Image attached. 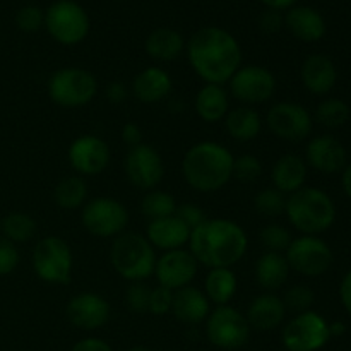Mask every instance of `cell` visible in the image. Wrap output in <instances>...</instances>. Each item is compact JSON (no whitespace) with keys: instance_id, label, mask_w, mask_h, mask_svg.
Wrapping results in <instances>:
<instances>
[{"instance_id":"obj_1","label":"cell","mask_w":351,"mask_h":351,"mask_svg":"<svg viewBox=\"0 0 351 351\" xmlns=\"http://www.w3.org/2000/svg\"><path fill=\"white\" fill-rule=\"evenodd\" d=\"M189 65L204 84L225 86L242 65L239 40L221 26H204L185 43Z\"/></svg>"},{"instance_id":"obj_2","label":"cell","mask_w":351,"mask_h":351,"mask_svg":"<svg viewBox=\"0 0 351 351\" xmlns=\"http://www.w3.org/2000/svg\"><path fill=\"white\" fill-rule=\"evenodd\" d=\"M187 249L208 269L233 267L249 250L247 232L228 218H208L191 232Z\"/></svg>"},{"instance_id":"obj_3","label":"cell","mask_w":351,"mask_h":351,"mask_svg":"<svg viewBox=\"0 0 351 351\" xmlns=\"http://www.w3.org/2000/svg\"><path fill=\"white\" fill-rule=\"evenodd\" d=\"M233 156L228 147L216 141H201L185 151L182 177L185 184L201 194H213L233 180Z\"/></svg>"},{"instance_id":"obj_4","label":"cell","mask_w":351,"mask_h":351,"mask_svg":"<svg viewBox=\"0 0 351 351\" xmlns=\"http://www.w3.org/2000/svg\"><path fill=\"white\" fill-rule=\"evenodd\" d=\"M285 216L291 228L300 235H317L328 232L336 221V204L331 195L319 187H302L287 195Z\"/></svg>"},{"instance_id":"obj_5","label":"cell","mask_w":351,"mask_h":351,"mask_svg":"<svg viewBox=\"0 0 351 351\" xmlns=\"http://www.w3.org/2000/svg\"><path fill=\"white\" fill-rule=\"evenodd\" d=\"M156 257V250L146 237L136 232L120 233L110 247V264L113 271L129 283L153 278Z\"/></svg>"},{"instance_id":"obj_6","label":"cell","mask_w":351,"mask_h":351,"mask_svg":"<svg viewBox=\"0 0 351 351\" xmlns=\"http://www.w3.org/2000/svg\"><path fill=\"white\" fill-rule=\"evenodd\" d=\"M45 29L55 43L75 47L88 38L91 19L75 0H55L45 9Z\"/></svg>"},{"instance_id":"obj_7","label":"cell","mask_w":351,"mask_h":351,"mask_svg":"<svg viewBox=\"0 0 351 351\" xmlns=\"http://www.w3.org/2000/svg\"><path fill=\"white\" fill-rule=\"evenodd\" d=\"M31 266L43 283L67 285L74 273V254L62 237L48 235L33 247Z\"/></svg>"},{"instance_id":"obj_8","label":"cell","mask_w":351,"mask_h":351,"mask_svg":"<svg viewBox=\"0 0 351 351\" xmlns=\"http://www.w3.org/2000/svg\"><path fill=\"white\" fill-rule=\"evenodd\" d=\"M48 98L62 108H81L98 95L95 74L82 67H62L48 77Z\"/></svg>"},{"instance_id":"obj_9","label":"cell","mask_w":351,"mask_h":351,"mask_svg":"<svg viewBox=\"0 0 351 351\" xmlns=\"http://www.w3.org/2000/svg\"><path fill=\"white\" fill-rule=\"evenodd\" d=\"M204 332L208 341L215 348L223 351H237L249 343L252 329L245 314L233 305L213 307L204 321Z\"/></svg>"},{"instance_id":"obj_10","label":"cell","mask_w":351,"mask_h":351,"mask_svg":"<svg viewBox=\"0 0 351 351\" xmlns=\"http://www.w3.org/2000/svg\"><path fill=\"white\" fill-rule=\"evenodd\" d=\"M81 223L89 235L96 239H115L127 232L129 225V209L122 201L115 197L88 199L81 209Z\"/></svg>"},{"instance_id":"obj_11","label":"cell","mask_w":351,"mask_h":351,"mask_svg":"<svg viewBox=\"0 0 351 351\" xmlns=\"http://www.w3.org/2000/svg\"><path fill=\"white\" fill-rule=\"evenodd\" d=\"M285 257L293 273L305 278L324 276L335 263V254L317 235H298L288 245Z\"/></svg>"},{"instance_id":"obj_12","label":"cell","mask_w":351,"mask_h":351,"mask_svg":"<svg viewBox=\"0 0 351 351\" xmlns=\"http://www.w3.org/2000/svg\"><path fill=\"white\" fill-rule=\"evenodd\" d=\"M228 95L240 105L257 106L267 103L276 93V75L264 65L247 64L240 65L230 77Z\"/></svg>"},{"instance_id":"obj_13","label":"cell","mask_w":351,"mask_h":351,"mask_svg":"<svg viewBox=\"0 0 351 351\" xmlns=\"http://www.w3.org/2000/svg\"><path fill=\"white\" fill-rule=\"evenodd\" d=\"M329 341V322L315 311L295 314L281 329L285 351H321Z\"/></svg>"},{"instance_id":"obj_14","label":"cell","mask_w":351,"mask_h":351,"mask_svg":"<svg viewBox=\"0 0 351 351\" xmlns=\"http://www.w3.org/2000/svg\"><path fill=\"white\" fill-rule=\"evenodd\" d=\"M264 123L276 139L302 143L314 129V117L302 103L278 101L267 110Z\"/></svg>"},{"instance_id":"obj_15","label":"cell","mask_w":351,"mask_h":351,"mask_svg":"<svg viewBox=\"0 0 351 351\" xmlns=\"http://www.w3.org/2000/svg\"><path fill=\"white\" fill-rule=\"evenodd\" d=\"M123 171L132 187L139 191H153L165 178V161L158 149L151 144L129 147L123 160Z\"/></svg>"},{"instance_id":"obj_16","label":"cell","mask_w":351,"mask_h":351,"mask_svg":"<svg viewBox=\"0 0 351 351\" xmlns=\"http://www.w3.org/2000/svg\"><path fill=\"white\" fill-rule=\"evenodd\" d=\"M67 160L79 177H96L108 168L112 151L108 143L95 134H81L71 143Z\"/></svg>"},{"instance_id":"obj_17","label":"cell","mask_w":351,"mask_h":351,"mask_svg":"<svg viewBox=\"0 0 351 351\" xmlns=\"http://www.w3.org/2000/svg\"><path fill=\"white\" fill-rule=\"evenodd\" d=\"M199 267L201 266L195 261V257L185 247V249L161 252V256L156 257L153 276L156 278V283L160 287L177 291L194 283Z\"/></svg>"},{"instance_id":"obj_18","label":"cell","mask_w":351,"mask_h":351,"mask_svg":"<svg viewBox=\"0 0 351 351\" xmlns=\"http://www.w3.org/2000/svg\"><path fill=\"white\" fill-rule=\"evenodd\" d=\"M65 317L74 328L93 332L108 324L112 307L103 295L95 291H81L69 298L65 305Z\"/></svg>"},{"instance_id":"obj_19","label":"cell","mask_w":351,"mask_h":351,"mask_svg":"<svg viewBox=\"0 0 351 351\" xmlns=\"http://www.w3.org/2000/svg\"><path fill=\"white\" fill-rule=\"evenodd\" d=\"M305 163L322 175L341 173L348 163V153L339 139L331 134H321L308 139L305 147Z\"/></svg>"},{"instance_id":"obj_20","label":"cell","mask_w":351,"mask_h":351,"mask_svg":"<svg viewBox=\"0 0 351 351\" xmlns=\"http://www.w3.org/2000/svg\"><path fill=\"white\" fill-rule=\"evenodd\" d=\"M287 317V308L278 293L263 291L250 300L245 319L250 329L257 332H269L281 328Z\"/></svg>"},{"instance_id":"obj_21","label":"cell","mask_w":351,"mask_h":351,"mask_svg":"<svg viewBox=\"0 0 351 351\" xmlns=\"http://www.w3.org/2000/svg\"><path fill=\"white\" fill-rule=\"evenodd\" d=\"M191 232L192 230L173 215L147 221L144 237L154 247L156 252L158 250L160 252H170V250L185 249L189 245Z\"/></svg>"},{"instance_id":"obj_22","label":"cell","mask_w":351,"mask_h":351,"mask_svg":"<svg viewBox=\"0 0 351 351\" xmlns=\"http://www.w3.org/2000/svg\"><path fill=\"white\" fill-rule=\"evenodd\" d=\"M300 79L311 95L326 96L338 82V69L331 57L324 53H312L300 67Z\"/></svg>"},{"instance_id":"obj_23","label":"cell","mask_w":351,"mask_h":351,"mask_svg":"<svg viewBox=\"0 0 351 351\" xmlns=\"http://www.w3.org/2000/svg\"><path fill=\"white\" fill-rule=\"evenodd\" d=\"M171 91H173V79L165 69L158 65H151L137 72L130 84V93L134 98L144 105L165 101L171 95Z\"/></svg>"},{"instance_id":"obj_24","label":"cell","mask_w":351,"mask_h":351,"mask_svg":"<svg viewBox=\"0 0 351 351\" xmlns=\"http://www.w3.org/2000/svg\"><path fill=\"white\" fill-rule=\"evenodd\" d=\"M285 27L304 43H317L326 36L328 24L324 16L311 5H293L285 12Z\"/></svg>"},{"instance_id":"obj_25","label":"cell","mask_w":351,"mask_h":351,"mask_svg":"<svg viewBox=\"0 0 351 351\" xmlns=\"http://www.w3.org/2000/svg\"><path fill=\"white\" fill-rule=\"evenodd\" d=\"M211 308V302L208 300L202 288L191 285L173 291V305L170 314H173V317L182 324L199 326L208 319Z\"/></svg>"},{"instance_id":"obj_26","label":"cell","mask_w":351,"mask_h":351,"mask_svg":"<svg viewBox=\"0 0 351 351\" xmlns=\"http://www.w3.org/2000/svg\"><path fill=\"white\" fill-rule=\"evenodd\" d=\"M307 175L308 167L304 156L287 153L278 158L271 168V184H273L271 187L280 191L281 194L290 195L305 187Z\"/></svg>"},{"instance_id":"obj_27","label":"cell","mask_w":351,"mask_h":351,"mask_svg":"<svg viewBox=\"0 0 351 351\" xmlns=\"http://www.w3.org/2000/svg\"><path fill=\"white\" fill-rule=\"evenodd\" d=\"M185 43L187 41L182 36L180 31L161 26L147 34L146 41H144V50H146L147 57L153 58L154 62L167 64V62L177 60L184 53Z\"/></svg>"},{"instance_id":"obj_28","label":"cell","mask_w":351,"mask_h":351,"mask_svg":"<svg viewBox=\"0 0 351 351\" xmlns=\"http://www.w3.org/2000/svg\"><path fill=\"white\" fill-rule=\"evenodd\" d=\"M230 108V95L225 86L202 84L194 98L195 115L206 123L223 122Z\"/></svg>"},{"instance_id":"obj_29","label":"cell","mask_w":351,"mask_h":351,"mask_svg":"<svg viewBox=\"0 0 351 351\" xmlns=\"http://www.w3.org/2000/svg\"><path fill=\"white\" fill-rule=\"evenodd\" d=\"M290 273L291 269L288 266L287 257L280 252H264L254 266L256 283L259 285L261 290L271 291V293H276L285 287Z\"/></svg>"},{"instance_id":"obj_30","label":"cell","mask_w":351,"mask_h":351,"mask_svg":"<svg viewBox=\"0 0 351 351\" xmlns=\"http://www.w3.org/2000/svg\"><path fill=\"white\" fill-rule=\"evenodd\" d=\"M223 123H225L226 134L237 143H250V141L257 139L264 127L261 113L254 106L245 105L230 108Z\"/></svg>"},{"instance_id":"obj_31","label":"cell","mask_w":351,"mask_h":351,"mask_svg":"<svg viewBox=\"0 0 351 351\" xmlns=\"http://www.w3.org/2000/svg\"><path fill=\"white\" fill-rule=\"evenodd\" d=\"M239 290V280L233 273L232 267H215L208 269L204 278L202 291L211 302L213 307H221V305H232Z\"/></svg>"},{"instance_id":"obj_32","label":"cell","mask_w":351,"mask_h":351,"mask_svg":"<svg viewBox=\"0 0 351 351\" xmlns=\"http://www.w3.org/2000/svg\"><path fill=\"white\" fill-rule=\"evenodd\" d=\"M88 184L79 175H69L60 178L53 189V202L64 211L82 209L88 202Z\"/></svg>"},{"instance_id":"obj_33","label":"cell","mask_w":351,"mask_h":351,"mask_svg":"<svg viewBox=\"0 0 351 351\" xmlns=\"http://www.w3.org/2000/svg\"><path fill=\"white\" fill-rule=\"evenodd\" d=\"M38 232L36 219L24 211H14L0 219V233L5 240L16 243H27Z\"/></svg>"},{"instance_id":"obj_34","label":"cell","mask_w":351,"mask_h":351,"mask_svg":"<svg viewBox=\"0 0 351 351\" xmlns=\"http://www.w3.org/2000/svg\"><path fill=\"white\" fill-rule=\"evenodd\" d=\"M177 201L173 195L167 191H160V189H153L144 194L141 199V213L147 221L153 219L167 218V216H173L177 211Z\"/></svg>"},{"instance_id":"obj_35","label":"cell","mask_w":351,"mask_h":351,"mask_svg":"<svg viewBox=\"0 0 351 351\" xmlns=\"http://www.w3.org/2000/svg\"><path fill=\"white\" fill-rule=\"evenodd\" d=\"M351 119V108L346 101L339 98H326L317 105L314 113L315 122L326 129H339L346 125Z\"/></svg>"},{"instance_id":"obj_36","label":"cell","mask_w":351,"mask_h":351,"mask_svg":"<svg viewBox=\"0 0 351 351\" xmlns=\"http://www.w3.org/2000/svg\"><path fill=\"white\" fill-rule=\"evenodd\" d=\"M285 208H287V195L281 194L274 187L261 189L254 195V209L263 218H278V216L285 215Z\"/></svg>"},{"instance_id":"obj_37","label":"cell","mask_w":351,"mask_h":351,"mask_svg":"<svg viewBox=\"0 0 351 351\" xmlns=\"http://www.w3.org/2000/svg\"><path fill=\"white\" fill-rule=\"evenodd\" d=\"M281 300H283L287 312H291V314H302V312L312 311V305H314L315 302V293L308 285L298 283L287 288L283 297H281Z\"/></svg>"},{"instance_id":"obj_38","label":"cell","mask_w":351,"mask_h":351,"mask_svg":"<svg viewBox=\"0 0 351 351\" xmlns=\"http://www.w3.org/2000/svg\"><path fill=\"white\" fill-rule=\"evenodd\" d=\"M259 239L266 252H287L288 245L291 243L293 237L288 226L280 225V223H269V225L263 226L259 233Z\"/></svg>"},{"instance_id":"obj_39","label":"cell","mask_w":351,"mask_h":351,"mask_svg":"<svg viewBox=\"0 0 351 351\" xmlns=\"http://www.w3.org/2000/svg\"><path fill=\"white\" fill-rule=\"evenodd\" d=\"M263 163L254 154H240L233 160V178L242 184H254L263 177Z\"/></svg>"},{"instance_id":"obj_40","label":"cell","mask_w":351,"mask_h":351,"mask_svg":"<svg viewBox=\"0 0 351 351\" xmlns=\"http://www.w3.org/2000/svg\"><path fill=\"white\" fill-rule=\"evenodd\" d=\"M151 288L147 281H134L125 290V305L134 314H146L149 305Z\"/></svg>"},{"instance_id":"obj_41","label":"cell","mask_w":351,"mask_h":351,"mask_svg":"<svg viewBox=\"0 0 351 351\" xmlns=\"http://www.w3.org/2000/svg\"><path fill=\"white\" fill-rule=\"evenodd\" d=\"M16 26L23 33H36L45 27V10L38 5H24L16 12Z\"/></svg>"},{"instance_id":"obj_42","label":"cell","mask_w":351,"mask_h":351,"mask_svg":"<svg viewBox=\"0 0 351 351\" xmlns=\"http://www.w3.org/2000/svg\"><path fill=\"white\" fill-rule=\"evenodd\" d=\"M171 305H173V291L165 287H160V285L151 288L149 305H147L149 314L156 315V317L170 314Z\"/></svg>"},{"instance_id":"obj_43","label":"cell","mask_w":351,"mask_h":351,"mask_svg":"<svg viewBox=\"0 0 351 351\" xmlns=\"http://www.w3.org/2000/svg\"><path fill=\"white\" fill-rule=\"evenodd\" d=\"M21 263V254L16 243L0 237V278L9 276L17 269Z\"/></svg>"},{"instance_id":"obj_44","label":"cell","mask_w":351,"mask_h":351,"mask_svg":"<svg viewBox=\"0 0 351 351\" xmlns=\"http://www.w3.org/2000/svg\"><path fill=\"white\" fill-rule=\"evenodd\" d=\"M175 216H177L180 221H184L191 230L197 228L199 225H202V223L208 219L206 213L202 211L197 204H192V202H184V204H178L177 211H175Z\"/></svg>"},{"instance_id":"obj_45","label":"cell","mask_w":351,"mask_h":351,"mask_svg":"<svg viewBox=\"0 0 351 351\" xmlns=\"http://www.w3.org/2000/svg\"><path fill=\"white\" fill-rule=\"evenodd\" d=\"M257 26L264 34H276L285 27V14L281 10L264 9L257 19Z\"/></svg>"},{"instance_id":"obj_46","label":"cell","mask_w":351,"mask_h":351,"mask_svg":"<svg viewBox=\"0 0 351 351\" xmlns=\"http://www.w3.org/2000/svg\"><path fill=\"white\" fill-rule=\"evenodd\" d=\"M120 137L127 147H136L143 144V129L136 122H127L122 125Z\"/></svg>"},{"instance_id":"obj_47","label":"cell","mask_w":351,"mask_h":351,"mask_svg":"<svg viewBox=\"0 0 351 351\" xmlns=\"http://www.w3.org/2000/svg\"><path fill=\"white\" fill-rule=\"evenodd\" d=\"M71 351H113L112 346L101 338H96V336H88V338H82L72 346Z\"/></svg>"},{"instance_id":"obj_48","label":"cell","mask_w":351,"mask_h":351,"mask_svg":"<svg viewBox=\"0 0 351 351\" xmlns=\"http://www.w3.org/2000/svg\"><path fill=\"white\" fill-rule=\"evenodd\" d=\"M105 95L110 103H113V105H120V103H123L127 98H129L130 93H129V88H127L122 81H112L108 86H106Z\"/></svg>"},{"instance_id":"obj_49","label":"cell","mask_w":351,"mask_h":351,"mask_svg":"<svg viewBox=\"0 0 351 351\" xmlns=\"http://www.w3.org/2000/svg\"><path fill=\"white\" fill-rule=\"evenodd\" d=\"M339 300L345 311L351 315V269L343 276L341 283H339Z\"/></svg>"},{"instance_id":"obj_50","label":"cell","mask_w":351,"mask_h":351,"mask_svg":"<svg viewBox=\"0 0 351 351\" xmlns=\"http://www.w3.org/2000/svg\"><path fill=\"white\" fill-rule=\"evenodd\" d=\"M266 9H274L281 10V12H287L288 9H291L293 5H297L298 0H259Z\"/></svg>"},{"instance_id":"obj_51","label":"cell","mask_w":351,"mask_h":351,"mask_svg":"<svg viewBox=\"0 0 351 351\" xmlns=\"http://www.w3.org/2000/svg\"><path fill=\"white\" fill-rule=\"evenodd\" d=\"M341 187L346 197L351 201V161L346 163L345 170L341 171Z\"/></svg>"},{"instance_id":"obj_52","label":"cell","mask_w":351,"mask_h":351,"mask_svg":"<svg viewBox=\"0 0 351 351\" xmlns=\"http://www.w3.org/2000/svg\"><path fill=\"white\" fill-rule=\"evenodd\" d=\"M329 332H331V338H339V336H343L346 332L345 322L341 321L329 322Z\"/></svg>"},{"instance_id":"obj_53","label":"cell","mask_w":351,"mask_h":351,"mask_svg":"<svg viewBox=\"0 0 351 351\" xmlns=\"http://www.w3.org/2000/svg\"><path fill=\"white\" fill-rule=\"evenodd\" d=\"M127 351H151V350H147L146 346H132V348H129Z\"/></svg>"}]
</instances>
